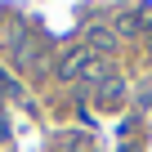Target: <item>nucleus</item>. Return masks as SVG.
<instances>
[{
    "mask_svg": "<svg viewBox=\"0 0 152 152\" xmlns=\"http://www.w3.org/2000/svg\"><path fill=\"white\" fill-rule=\"evenodd\" d=\"M85 45H94L99 54H107V49H112V31H107V27H90V31H85Z\"/></svg>",
    "mask_w": 152,
    "mask_h": 152,
    "instance_id": "nucleus-1",
    "label": "nucleus"
}]
</instances>
